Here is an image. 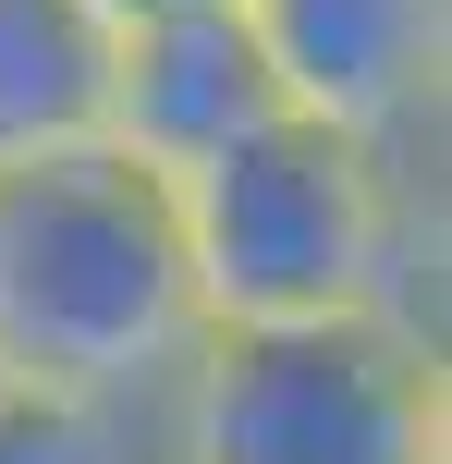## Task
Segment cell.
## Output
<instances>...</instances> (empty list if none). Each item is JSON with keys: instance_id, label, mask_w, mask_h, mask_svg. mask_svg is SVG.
Wrapping results in <instances>:
<instances>
[{"instance_id": "7a4b0ae2", "label": "cell", "mask_w": 452, "mask_h": 464, "mask_svg": "<svg viewBox=\"0 0 452 464\" xmlns=\"http://www.w3.org/2000/svg\"><path fill=\"white\" fill-rule=\"evenodd\" d=\"M208 343L184 281L171 184L122 171L111 147L0 171V379L86 403H159Z\"/></svg>"}, {"instance_id": "8992f818", "label": "cell", "mask_w": 452, "mask_h": 464, "mask_svg": "<svg viewBox=\"0 0 452 464\" xmlns=\"http://www.w3.org/2000/svg\"><path fill=\"white\" fill-rule=\"evenodd\" d=\"M111 86V24L86 0H0V171L98 147Z\"/></svg>"}, {"instance_id": "6da1fadb", "label": "cell", "mask_w": 452, "mask_h": 464, "mask_svg": "<svg viewBox=\"0 0 452 464\" xmlns=\"http://www.w3.org/2000/svg\"><path fill=\"white\" fill-rule=\"evenodd\" d=\"M171 232H184V281L208 330H306V318H404L440 343L428 294H416V196L404 160L318 135V122H257L220 147L208 171L171 184Z\"/></svg>"}, {"instance_id": "52a82bcc", "label": "cell", "mask_w": 452, "mask_h": 464, "mask_svg": "<svg viewBox=\"0 0 452 464\" xmlns=\"http://www.w3.org/2000/svg\"><path fill=\"white\" fill-rule=\"evenodd\" d=\"M0 464H159V403H86L0 379Z\"/></svg>"}, {"instance_id": "5b68a950", "label": "cell", "mask_w": 452, "mask_h": 464, "mask_svg": "<svg viewBox=\"0 0 452 464\" xmlns=\"http://www.w3.org/2000/svg\"><path fill=\"white\" fill-rule=\"evenodd\" d=\"M257 122H282V86L257 62V24L233 13H159L111 24V86H98V147L147 184H184L220 147H245Z\"/></svg>"}, {"instance_id": "3957f363", "label": "cell", "mask_w": 452, "mask_h": 464, "mask_svg": "<svg viewBox=\"0 0 452 464\" xmlns=\"http://www.w3.org/2000/svg\"><path fill=\"white\" fill-rule=\"evenodd\" d=\"M159 464H452L440 343L404 318L208 330L159 392Z\"/></svg>"}, {"instance_id": "277c9868", "label": "cell", "mask_w": 452, "mask_h": 464, "mask_svg": "<svg viewBox=\"0 0 452 464\" xmlns=\"http://www.w3.org/2000/svg\"><path fill=\"white\" fill-rule=\"evenodd\" d=\"M245 24L293 122L404 171L428 160L452 98V0H245Z\"/></svg>"}, {"instance_id": "ba28073f", "label": "cell", "mask_w": 452, "mask_h": 464, "mask_svg": "<svg viewBox=\"0 0 452 464\" xmlns=\"http://www.w3.org/2000/svg\"><path fill=\"white\" fill-rule=\"evenodd\" d=\"M98 24H159V13H233V0H86Z\"/></svg>"}]
</instances>
